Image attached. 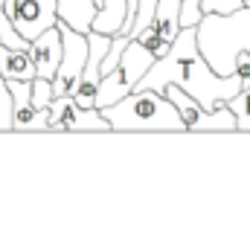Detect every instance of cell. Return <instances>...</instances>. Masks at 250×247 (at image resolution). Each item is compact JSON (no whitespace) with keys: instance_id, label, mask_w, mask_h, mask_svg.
I'll list each match as a JSON object with an SVG mask.
<instances>
[{"instance_id":"6da1fadb","label":"cell","mask_w":250,"mask_h":247,"mask_svg":"<svg viewBox=\"0 0 250 247\" xmlns=\"http://www.w3.org/2000/svg\"><path fill=\"white\" fill-rule=\"evenodd\" d=\"M169 84L184 87L207 111H215L221 102H227L239 90H245V82L239 73L218 76L207 64L201 47H198V26H181L169 53L163 59H154V64L148 67V73L140 79L137 87H151V90L163 93Z\"/></svg>"},{"instance_id":"7a4b0ae2","label":"cell","mask_w":250,"mask_h":247,"mask_svg":"<svg viewBox=\"0 0 250 247\" xmlns=\"http://www.w3.org/2000/svg\"><path fill=\"white\" fill-rule=\"evenodd\" d=\"M198 47L218 76L236 73L239 53H250V3L230 15H204L198 21Z\"/></svg>"},{"instance_id":"3957f363","label":"cell","mask_w":250,"mask_h":247,"mask_svg":"<svg viewBox=\"0 0 250 247\" xmlns=\"http://www.w3.org/2000/svg\"><path fill=\"white\" fill-rule=\"evenodd\" d=\"M111 131H187L178 108L166 93L151 87H137L125 99L102 108Z\"/></svg>"},{"instance_id":"277c9868","label":"cell","mask_w":250,"mask_h":247,"mask_svg":"<svg viewBox=\"0 0 250 247\" xmlns=\"http://www.w3.org/2000/svg\"><path fill=\"white\" fill-rule=\"evenodd\" d=\"M151 64H154V56L148 53V47H143L137 38H131V41L125 44L120 64H117L111 73H105V76H102V82H99L96 108L102 111V108H108V105H114V102L125 99L131 90H137L140 79L148 73V67H151Z\"/></svg>"},{"instance_id":"5b68a950","label":"cell","mask_w":250,"mask_h":247,"mask_svg":"<svg viewBox=\"0 0 250 247\" xmlns=\"http://www.w3.org/2000/svg\"><path fill=\"white\" fill-rule=\"evenodd\" d=\"M163 93H166L169 102L178 108V114H181L187 131H239L236 114L227 108V102H221L215 111H207V108L198 105L195 96H189L187 90L178 87V84H169Z\"/></svg>"},{"instance_id":"8992f818","label":"cell","mask_w":250,"mask_h":247,"mask_svg":"<svg viewBox=\"0 0 250 247\" xmlns=\"http://www.w3.org/2000/svg\"><path fill=\"white\" fill-rule=\"evenodd\" d=\"M59 32H62V62H59V70L53 76V93L67 96L76 90L79 76H82L84 62H87V35L76 32L73 26H67L62 21H59Z\"/></svg>"},{"instance_id":"52a82bcc","label":"cell","mask_w":250,"mask_h":247,"mask_svg":"<svg viewBox=\"0 0 250 247\" xmlns=\"http://www.w3.org/2000/svg\"><path fill=\"white\" fill-rule=\"evenodd\" d=\"M6 15L23 41H35L44 29L59 23L56 0H6Z\"/></svg>"},{"instance_id":"ba28073f","label":"cell","mask_w":250,"mask_h":247,"mask_svg":"<svg viewBox=\"0 0 250 247\" xmlns=\"http://www.w3.org/2000/svg\"><path fill=\"white\" fill-rule=\"evenodd\" d=\"M50 131H111V123L99 108H84L67 93L50 102Z\"/></svg>"},{"instance_id":"9c48e42d","label":"cell","mask_w":250,"mask_h":247,"mask_svg":"<svg viewBox=\"0 0 250 247\" xmlns=\"http://www.w3.org/2000/svg\"><path fill=\"white\" fill-rule=\"evenodd\" d=\"M108 47H111V35L96 32V29L87 32V62L79 76L76 90L70 93L84 108H96V93H99V82H102V59L108 56Z\"/></svg>"},{"instance_id":"30bf717a","label":"cell","mask_w":250,"mask_h":247,"mask_svg":"<svg viewBox=\"0 0 250 247\" xmlns=\"http://www.w3.org/2000/svg\"><path fill=\"white\" fill-rule=\"evenodd\" d=\"M12 93V131H50V111L35 108L29 82H6Z\"/></svg>"},{"instance_id":"8fae6325","label":"cell","mask_w":250,"mask_h":247,"mask_svg":"<svg viewBox=\"0 0 250 247\" xmlns=\"http://www.w3.org/2000/svg\"><path fill=\"white\" fill-rule=\"evenodd\" d=\"M29 53H32V62H35V76L53 79L56 70H59V62H62V32H59V23L44 29L29 44Z\"/></svg>"},{"instance_id":"7c38bea8","label":"cell","mask_w":250,"mask_h":247,"mask_svg":"<svg viewBox=\"0 0 250 247\" xmlns=\"http://www.w3.org/2000/svg\"><path fill=\"white\" fill-rule=\"evenodd\" d=\"M99 12V3L96 0H56V15L59 21L73 26L76 32L87 35L93 29V18Z\"/></svg>"},{"instance_id":"4fadbf2b","label":"cell","mask_w":250,"mask_h":247,"mask_svg":"<svg viewBox=\"0 0 250 247\" xmlns=\"http://www.w3.org/2000/svg\"><path fill=\"white\" fill-rule=\"evenodd\" d=\"M0 76L6 82L18 79V82H32L35 79V62L29 50H15L0 44Z\"/></svg>"},{"instance_id":"5bb4252c","label":"cell","mask_w":250,"mask_h":247,"mask_svg":"<svg viewBox=\"0 0 250 247\" xmlns=\"http://www.w3.org/2000/svg\"><path fill=\"white\" fill-rule=\"evenodd\" d=\"M181 3L184 0H157V6H154L151 23L157 26V32L166 41H175L181 32Z\"/></svg>"},{"instance_id":"9a60e30c","label":"cell","mask_w":250,"mask_h":247,"mask_svg":"<svg viewBox=\"0 0 250 247\" xmlns=\"http://www.w3.org/2000/svg\"><path fill=\"white\" fill-rule=\"evenodd\" d=\"M137 41H140L143 47H148V53H151L154 59H163V56L169 53V47H172V41H166V38L157 32V26H154V23H148V26L137 35Z\"/></svg>"},{"instance_id":"2e32d148","label":"cell","mask_w":250,"mask_h":247,"mask_svg":"<svg viewBox=\"0 0 250 247\" xmlns=\"http://www.w3.org/2000/svg\"><path fill=\"white\" fill-rule=\"evenodd\" d=\"M227 108L236 114L239 131H250V84L245 87V90H239L233 99H227Z\"/></svg>"},{"instance_id":"e0dca14e","label":"cell","mask_w":250,"mask_h":247,"mask_svg":"<svg viewBox=\"0 0 250 247\" xmlns=\"http://www.w3.org/2000/svg\"><path fill=\"white\" fill-rule=\"evenodd\" d=\"M0 44L15 47V50H29V41H23L18 35V29L12 26V21L6 15V0H0Z\"/></svg>"},{"instance_id":"ac0fdd59","label":"cell","mask_w":250,"mask_h":247,"mask_svg":"<svg viewBox=\"0 0 250 247\" xmlns=\"http://www.w3.org/2000/svg\"><path fill=\"white\" fill-rule=\"evenodd\" d=\"M29 90H32V102H35V108L50 111V102L56 99V93H53V79L35 76V79L29 82Z\"/></svg>"},{"instance_id":"d6986e66","label":"cell","mask_w":250,"mask_h":247,"mask_svg":"<svg viewBox=\"0 0 250 247\" xmlns=\"http://www.w3.org/2000/svg\"><path fill=\"white\" fill-rule=\"evenodd\" d=\"M198 6H201V15H230V12H236V9H242V6H248V0H198Z\"/></svg>"},{"instance_id":"ffe728a7","label":"cell","mask_w":250,"mask_h":247,"mask_svg":"<svg viewBox=\"0 0 250 247\" xmlns=\"http://www.w3.org/2000/svg\"><path fill=\"white\" fill-rule=\"evenodd\" d=\"M0 131H12V93L3 76H0Z\"/></svg>"},{"instance_id":"44dd1931","label":"cell","mask_w":250,"mask_h":247,"mask_svg":"<svg viewBox=\"0 0 250 247\" xmlns=\"http://www.w3.org/2000/svg\"><path fill=\"white\" fill-rule=\"evenodd\" d=\"M248 3H250V0H248Z\"/></svg>"}]
</instances>
